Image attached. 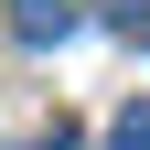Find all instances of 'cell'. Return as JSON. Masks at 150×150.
Listing matches in <instances>:
<instances>
[{
  "label": "cell",
  "instance_id": "cell-1",
  "mask_svg": "<svg viewBox=\"0 0 150 150\" xmlns=\"http://www.w3.org/2000/svg\"><path fill=\"white\" fill-rule=\"evenodd\" d=\"M75 22H86L75 0H11V32H22V43H64Z\"/></svg>",
  "mask_w": 150,
  "mask_h": 150
},
{
  "label": "cell",
  "instance_id": "cell-3",
  "mask_svg": "<svg viewBox=\"0 0 150 150\" xmlns=\"http://www.w3.org/2000/svg\"><path fill=\"white\" fill-rule=\"evenodd\" d=\"M97 11H118V22H139V11H150V0H97Z\"/></svg>",
  "mask_w": 150,
  "mask_h": 150
},
{
  "label": "cell",
  "instance_id": "cell-2",
  "mask_svg": "<svg viewBox=\"0 0 150 150\" xmlns=\"http://www.w3.org/2000/svg\"><path fill=\"white\" fill-rule=\"evenodd\" d=\"M107 139H118V150H150V107H129V118L107 129Z\"/></svg>",
  "mask_w": 150,
  "mask_h": 150
}]
</instances>
